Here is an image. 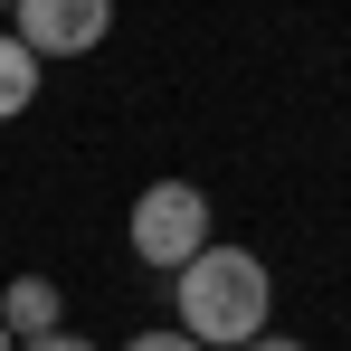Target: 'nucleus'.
Listing matches in <instances>:
<instances>
[{
    "label": "nucleus",
    "instance_id": "nucleus-4",
    "mask_svg": "<svg viewBox=\"0 0 351 351\" xmlns=\"http://www.w3.org/2000/svg\"><path fill=\"white\" fill-rule=\"evenodd\" d=\"M66 323V294L48 285V276H19V285L0 294V332L10 342H38V332H58Z\"/></svg>",
    "mask_w": 351,
    "mask_h": 351
},
{
    "label": "nucleus",
    "instance_id": "nucleus-10",
    "mask_svg": "<svg viewBox=\"0 0 351 351\" xmlns=\"http://www.w3.org/2000/svg\"><path fill=\"white\" fill-rule=\"evenodd\" d=\"M0 10H19V0H0Z\"/></svg>",
    "mask_w": 351,
    "mask_h": 351
},
{
    "label": "nucleus",
    "instance_id": "nucleus-1",
    "mask_svg": "<svg viewBox=\"0 0 351 351\" xmlns=\"http://www.w3.org/2000/svg\"><path fill=\"white\" fill-rule=\"evenodd\" d=\"M180 294V332L199 351H237L266 332V313H276V276H266V256L256 247H228V237H209L190 266L171 276Z\"/></svg>",
    "mask_w": 351,
    "mask_h": 351
},
{
    "label": "nucleus",
    "instance_id": "nucleus-5",
    "mask_svg": "<svg viewBox=\"0 0 351 351\" xmlns=\"http://www.w3.org/2000/svg\"><path fill=\"white\" fill-rule=\"evenodd\" d=\"M29 95H38V58H29V48H19V38H10V29H0V123L19 114V105H29Z\"/></svg>",
    "mask_w": 351,
    "mask_h": 351
},
{
    "label": "nucleus",
    "instance_id": "nucleus-2",
    "mask_svg": "<svg viewBox=\"0 0 351 351\" xmlns=\"http://www.w3.org/2000/svg\"><path fill=\"white\" fill-rule=\"evenodd\" d=\"M199 247H209V190L199 180H152L133 199V256L162 266V276H180Z\"/></svg>",
    "mask_w": 351,
    "mask_h": 351
},
{
    "label": "nucleus",
    "instance_id": "nucleus-8",
    "mask_svg": "<svg viewBox=\"0 0 351 351\" xmlns=\"http://www.w3.org/2000/svg\"><path fill=\"white\" fill-rule=\"evenodd\" d=\"M237 351H304L294 332H256V342H237Z\"/></svg>",
    "mask_w": 351,
    "mask_h": 351
},
{
    "label": "nucleus",
    "instance_id": "nucleus-6",
    "mask_svg": "<svg viewBox=\"0 0 351 351\" xmlns=\"http://www.w3.org/2000/svg\"><path fill=\"white\" fill-rule=\"evenodd\" d=\"M123 351H199V342H190V332H133Z\"/></svg>",
    "mask_w": 351,
    "mask_h": 351
},
{
    "label": "nucleus",
    "instance_id": "nucleus-7",
    "mask_svg": "<svg viewBox=\"0 0 351 351\" xmlns=\"http://www.w3.org/2000/svg\"><path fill=\"white\" fill-rule=\"evenodd\" d=\"M19 351H95V342H76V332H38V342H19Z\"/></svg>",
    "mask_w": 351,
    "mask_h": 351
},
{
    "label": "nucleus",
    "instance_id": "nucleus-3",
    "mask_svg": "<svg viewBox=\"0 0 351 351\" xmlns=\"http://www.w3.org/2000/svg\"><path fill=\"white\" fill-rule=\"evenodd\" d=\"M105 29H114V0H19L10 10V38L29 58H86L105 48Z\"/></svg>",
    "mask_w": 351,
    "mask_h": 351
},
{
    "label": "nucleus",
    "instance_id": "nucleus-9",
    "mask_svg": "<svg viewBox=\"0 0 351 351\" xmlns=\"http://www.w3.org/2000/svg\"><path fill=\"white\" fill-rule=\"evenodd\" d=\"M0 351H19V342H10V332H0Z\"/></svg>",
    "mask_w": 351,
    "mask_h": 351
}]
</instances>
